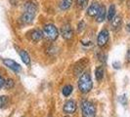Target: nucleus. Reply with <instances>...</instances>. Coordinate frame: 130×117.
Here are the masks:
<instances>
[{
  "mask_svg": "<svg viewBox=\"0 0 130 117\" xmlns=\"http://www.w3.org/2000/svg\"><path fill=\"white\" fill-rule=\"evenodd\" d=\"M35 15H36V6L31 2H27L25 6V12L22 16V22L26 25H30L35 18Z\"/></svg>",
  "mask_w": 130,
  "mask_h": 117,
  "instance_id": "nucleus-1",
  "label": "nucleus"
},
{
  "mask_svg": "<svg viewBox=\"0 0 130 117\" xmlns=\"http://www.w3.org/2000/svg\"><path fill=\"white\" fill-rule=\"evenodd\" d=\"M92 87H93V83H92L91 76L88 72L82 73L81 76L78 80V88L80 92L82 93H88L91 91Z\"/></svg>",
  "mask_w": 130,
  "mask_h": 117,
  "instance_id": "nucleus-2",
  "label": "nucleus"
},
{
  "mask_svg": "<svg viewBox=\"0 0 130 117\" xmlns=\"http://www.w3.org/2000/svg\"><path fill=\"white\" fill-rule=\"evenodd\" d=\"M82 117H95L96 115V107L93 103L84 101L81 104Z\"/></svg>",
  "mask_w": 130,
  "mask_h": 117,
  "instance_id": "nucleus-3",
  "label": "nucleus"
},
{
  "mask_svg": "<svg viewBox=\"0 0 130 117\" xmlns=\"http://www.w3.org/2000/svg\"><path fill=\"white\" fill-rule=\"evenodd\" d=\"M43 33H44L46 38H48L49 40H51V41H55L59 36V31L58 29H57V27L54 26V25H52V24L46 25L44 26Z\"/></svg>",
  "mask_w": 130,
  "mask_h": 117,
  "instance_id": "nucleus-4",
  "label": "nucleus"
},
{
  "mask_svg": "<svg viewBox=\"0 0 130 117\" xmlns=\"http://www.w3.org/2000/svg\"><path fill=\"white\" fill-rule=\"evenodd\" d=\"M109 37H110V34L109 31L107 29H103L101 30L100 33L98 34L97 37V44L99 47H104L107 45L108 41H109Z\"/></svg>",
  "mask_w": 130,
  "mask_h": 117,
  "instance_id": "nucleus-5",
  "label": "nucleus"
},
{
  "mask_svg": "<svg viewBox=\"0 0 130 117\" xmlns=\"http://www.w3.org/2000/svg\"><path fill=\"white\" fill-rule=\"evenodd\" d=\"M61 34L66 40H71L73 37V30L70 24H66L61 28Z\"/></svg>",
  "mask_w": 130,
  "mask_h": 117,
  "instance_id": "nucleus-6",
  "label": "nucleus"
},
{
  "mask_svg": "<svg viewBox=\"0 0 130 117\" xmlns=\"http://www.w3.org/2000/svg\"><path fill=\"white\" fill-rule=\"evenodd\" d=\"M88 65V60L86 58H81L79 62L76 63V65H74V73L75 75H81L83 73V70L85 69V67Z\"/></svg>",
  "mask_w": 130,
  "mask_h": 117,
  "instance_id": "nucleus-7",
  "label": "nucleus"
},
{
  "mask_svg": "<svg viewBox=\"0 0 130 117\" xmlns=\"http://www.w3.org/2000/svg\"><path fill=\"white\" fill-rule=\"evenodd\" d=\"M76 108H77V105H76V103L72 100H70L68 101L65 104L64 107H63V110L65 113H68V114H72L76 111Z\"/></svg>",
  "mask_w": 130,
  "mask_h": 117,
  "instance_id": "nucleus-8",
  "label": "nucleus"
},
{
  "mask_svg": "<svg viewBox=\"0 0 130 117\" xmlns=\"http://www.w3.org/2000/svg\"><path fill=\"white\" fill-rule=\"evenodd\" d=\"M3 63H4V65H6V66H8L10 69H12V70L15 72H20L21 69H22L21 65H20L18 63H16L15 61H13V60L5 58V60H3Z\"/></svg>",
  "mask_w": 130,
  "mask_h": 117,
  "instance_id": "nucleus-9",
  "label": "nucleus"
},
{
  "mask_svg": "<svg viewBox=\"0 0 130 117\" xmlns=\"http://www.w3.org/2000/svg\"><path fill=\"white\" fill-rule=\"evenodd\" d=\"M27 35H29V38L32 42H38L39 40H41V38L43 37V33L39 29L31 30L29 33H27Z\"/></svg>",
  "mask_w": 130,
  "mask_h": 117,
  "instance_id": "nucleus-10",
  "label": "nucleus"
},
{
  "mask_svg": "<svg viewBox=\"0 0 130 117\" xmlns=\"http://www.w3.org/2000/svg\"><path fill=\"white\" fill-rule=\"evenodd\" d=\"M99 8H100L99 3L96 2V1H94L91 5L89 6V8H88V10H87V15H88L89 17H96L98 11H99Z\"/></svg>",
  "mask_w": 130,
  "mask_h": 117,
  "instance_id": "nucleus-11",
  "label": "nucleus"
},
{
  "mask_svg": "<svg viewBox=\"0 0 130 117\" xmlns=\"http://www.w3.org/2000/svg\"><path fill=\"white\" fill-rule=\"evenodd\" d=\"M106 15H107V10H106V7L104 5H100L99 8V11H98L97 15H96V21L98 23H102L106 18Z\"/></svg>",
  "mask_w": 130,
  "mask_h": 117,
  "instance_id": "nucleus-12",
  "label": "nucleus"
},
{
  "mask_svg": "<svg viewBox=\"0 0 130 117\" xmlns=\"http://www.w3.org/2000/svg\"><path fill=\"white\" fill-rule=\"evenodd\" d=\"M111 28L113 30H118L120 28V26L122 25V19H121V17L120 16H115V18L111 21Z\"/></svg>",
  "mask_w": 130,
  "mask_h": 117,
  "instance_id": "nucleus-13",
  "label": "nucleus"
},
{
  "mask_svg": "<svg viewBox=\"0 0 130 117\" xmlns=\"http://www.w3.org/2000/svg\"><path fill=\"white\" fill-rule=\"evenodd\" d=\"M19 55H20V57H21V58H22V61H23L26 65H29V63H30V58H29L28 54H27L25 50H20Z\"/></svg>",
  "mask_w": 130,
  "mask_h": 117,
  "instance_id": "nucleus-14",
  "label": "nucleus"
},
{
  "mask_svg": "<svg viewBox=\"0 0 130 117\" xmlns=\"http://www.w3.org/2000/svg\"><path fill=\"white\" fill-rule=\"evenodd\" d=\"M104 74H105V70H104V67L103 66H98L95 70V75H96V79L98 81H101L103 77H104Z\"/></svg>",
  "mask_w": 130,
  "mask_h": 117,
  "instance_id": "nucleus-15",
  "label": "nucleus"
},
{
  "mask_svg": "<svg viewBox=\"0 0 130 117\" xmlns=\"http://www.w3.org/2000/svg\"><path fill=\"white\" fill-rule=\"evenodd\" d=\"M72 4V0H62L60 3V8L62 10H68L70 9Z\"/></svg>",
  "mask_w": 130,
  "mask_h": 117,
  "instance_id": "nucleus-16",
  "label": "nucleus"
},
{
  "mask_svg": "<svg viewBox=\"0 0 130 117\" xmlns=\"http://www.w3.org/2000/svg\"><path fill=\"white\" fill-rule=\"evenodd\" d=\"M115 16H116V6L115 5H111L110 8H109V11H108L107 18H108L109 21H111L115 18Z\"/></svg>",
  "mask_w": 130,
  "mask_h": 117,
  "instance_id": "nucleus-17",
  "label": "nucleus"
},
{
  "mask_svg": "<svg viewBox=\"0 0 130 117\" xmlns=\"http://www.w3.org/2000/svg\"><path fill=\"white\" fill-rule=\"evenodd\" d=\"M72 90H73V88H72V85H66L65 87L63 88V95L65 97H69L72 93Z\"/></svg>",
  "mask_w": 130,
  "mask_h": 117,
  "instance_id": "nucleus-18",
  "label": "nucleus"
},
{
  "mask_svg": "<svg viewBox=\"0 0 130 117\" xmlns=\"http://www.w3.org/2000/svg\"><path fill=\"white\" fill-rule=\"evenodd\" d=\"M9 103V97L7 96H1L0 97V108H3Z\"/></svg>",
  "mask_w": 130,
  "mask_h": 117,
  "instance_id": "nucleus-19",
  "label": "nucleus"
},
{
  "mask_svg": "<svg viewBox=\"0 0 130 117\" xmlns=\"http://www.w3.org/2000/svg\"><path fill=\"white\" fill-rule=\"evenodd\" d=\"M4 87L6 89H11L14 87V81L12 79H7L4 81Z\"/></svg>",
  "mask_w": 130,
  "mask_h": 117,
  "instance_id": "nucleus-20",
  "label": "nucleus"
},
{
  "mask_svg": "<svg viewBox=\"0 0 130 117\" xmlns=\"http://www.w3.org/2000/svg\"><path fill=\"white\" fill-rule=\"evenodd\" d=\"M76 4L80 9H83L87 6L88 4V0H76Z\"/></svg>",
  "mask_w": 130,
  "mask_h": 117,
  "instance_id": "nucleus-21",
  "label": "nucleus"
},
{
  "mask_svg": "<svg viewBox=\"0 0 130 117\" xmlns=\"http://www.w3.org/2000/svg\"><path fill=\"white\" fill-rule=\"evenodd\" d=\"M84 26H85L84 22H80V23L78 24V28H77L78 32H82V31H83V29H84Z\"/></svg>",
  "mask_w": 130,
  "mask_h": 117,
  "instance_id": "nucleus-22",
  "label": "nucleus"
},
{
  "mask_svg": "<svg viewBox=\"0 0 130 117\" xmlns=\"http://www.w3.org/2000/svg\"><path fill=\"white\" fill-rule=\"evenodd\" d=\"M119 103L122 104H126V103H127L126 97H125V96H120V97H119Z\"/></svg>",
  "mask_w": 130,
  "mask_h": 117,
  "instance_id": "nucleus-23",
  "label": "nucleus"
},
{
  "mask_svg": "<svg viewBox=\"0 0 130 117\" xmlns=\"http://www.w3.org/2000/svg\"><path fill=\"white\" fill-rule=\"evenodd\" d=\"M99 60H100L101 62L105 63V62H106V56L103 55V54H100V55H99Z\"/></svg>",
  "mask_w": 130,
  "mask_h": 117,
  "instance_id": "nucleus-24",
  "label": "nucleus"
},
{
  "mask_svg": "<svg viewBox=\"0 0 130 117\" xmlns=\"http://www.w3.org/2000/svg\"><path fill=\"white\" fill-rule=\"evenodd\" d=\"M4 85V79L0 76V89H1V87Z\"/></svg>",
  "mask_w": 130,
  "mask_h": 117,
  "instance_id": "nucleus-25",
  "label": "nucleus"
},
{
  "mask_svg": "<svg viewBox=\"0 0 130 117\" xmlns=\"http://www.w3.org/2000/svg\"><path fill=\"white\" fill-rule=\"evenodd\" d=\"M126 30L130 32V24H127V26H126Z\"/></svg>",
  "mask_w": 130,
  "mask_h": 117,
  "instance_id": "nucleus-26",
  "label": "nucleus"
}]
</instances>
